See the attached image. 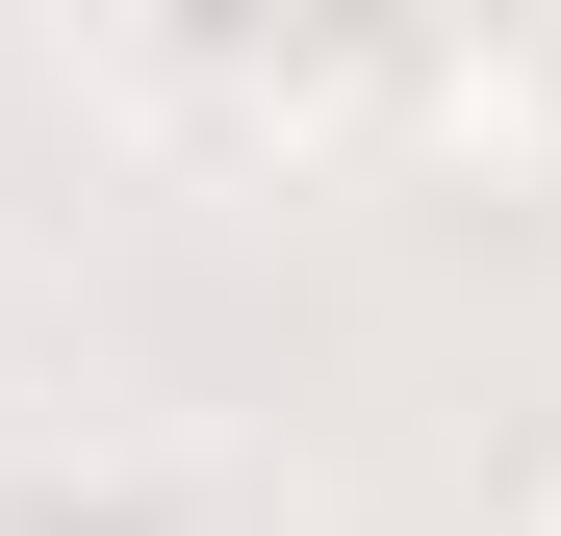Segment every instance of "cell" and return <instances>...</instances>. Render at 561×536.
Here are the masks:
<instances>
[{"mask_svg":"<svg viewBox=\"0 0 561 536\" xmlns=\"http://www.w3.org/2000/svg\"><path fill=\"white\" fill-rule=\"evenodd\" d=\"M383 128L485 205H561V26H485V52H383Z\"/></svg>","mask_w":561,"mask_h":536,"instance_id":"6da1fadb","label":"cell"},{"mask_svg":"<svg viewBox=\"0 0 561 536\" xmlns=\"http://www.w3.org/2000/svg\"><path fill=\"white\" fill-rule=\"evenodd\" d=\"M485 536H561V409L511 434V486H485Z\"/></svg>","mask_w":561,"mask_h":536,"instance_id":"7a4b0ae2","label":"cell"},{"mask_svg":"<svg viewBox=\"0 0 561 536\" xmlns=\"http://www.w3.org/2000/svg\"><path fill=\"white\" fill-rule=\"evenodd\" d=\"M153 536H230V511H153Z\"/></svg>","mask_w":561,"mask_h":536,"instance_id":"3957f363","label":"cell"},{"mask_svg":"<svg viewBox=\"0 0 561 536\" xmlns=\"http://www.w3.org/2000/svg\"><path fill=\"white\" fill-rule=\"evenodd\" d=\"M0 536H51V511H0Z\"/></svg>","mask_w":561,"mask_h":536,"instance_id":"277c9868","label":"cell"}]
</instances>
